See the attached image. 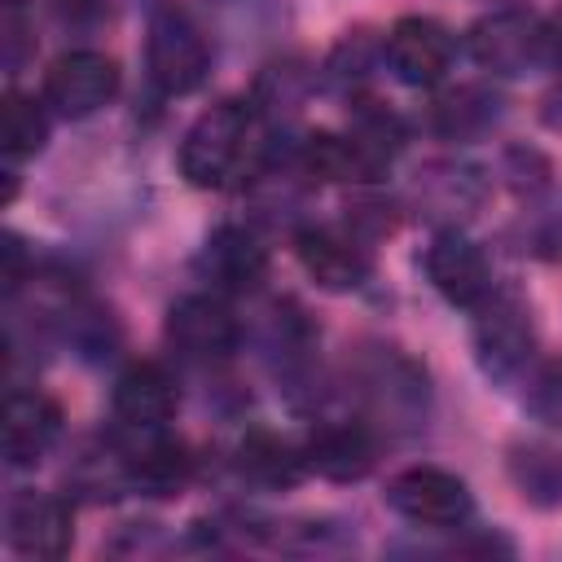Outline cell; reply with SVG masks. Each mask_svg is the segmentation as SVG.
<instances>
[{"instance_id":"1","label":"cell","mask_w":562,"mask_h":562,"mask_svg":"<svg viewBox=\"0 0 562 562\" xmlns=\"http://www.w3.org/2000/svg\"><path fill=\"white\" fill-rule=\"evenodd\" d=\"M259 162V110L246 101H220L193 119L180 140V171L193 189H228Z\"/></svg>"},{"instance_id":"2","label":"cell","mask_w":562,"mask_h":562,"mask_svg":"<svg viewBox=\"0 0 562 562\" xmlns=\"http://www.w3.org/2000/svg\"><path fill=\"white\" fill-rule=\"evenodd\" d=\"M351 391L373 430L413 435L426 426V413H430L426 369L400 347H382V342L364 347L351 364Z\"/></svg>"},{"instance_id":"3","label":"cell","mask_w":562,"mask_h":562,"mask_svg":"<svg viewBox=\"0 0 562 562\" xmlns=\"http://www.w3.org/2000/svg\"><path fill=\"white\" fill-rule=\"evenodd\" d=\"M465 48L483 70H492L501 79H518V75H531L544 61H553L549 22L522 4H501V9L483 13L465 31Z\"/></svg>"},{"instance_id":"4","label":"cell","mask_w":562,"mask_h":562,"mask_svg":"<svg viewBox=\"0 0 562 562\" xmlns=\"http://www.w3.org/2000/svg\"><path fill=\"white\" fill-rule=\"evenodd\" d=\"M474 360L492 382H514L536 356V325L518 294H487L474 307Z\"/></svg>"},{"instance_id":"5","label":"cell","mask_w":562,"mask_h":562,"mask_svg":"<svg viewBox=\"0 0 562 562\" xmlns=\"http://www.w3.org/2000/svg\"><path fill=\"white\" fill-rule=\"evenodd\" d=\"M145 66L167 97H189L211 70V44L180 9H154L145 35Z\"/></svg>"},{"instance_id":"6","label":"cell","mask_w":562,"mask_h":562,"mask_svg":"<svg viewBox=\"0 0 562 562\" xmlns=\"http://www.w3.org/2000/svg\"><path fill=\"white\" fill-rule=\"evenodd\" d=\"M386 505L404 522L430 527V531H457L474 514V496H470L465 479H457L452 470H439V465H408V470H400L386 483Z\"/></svg>"},{"instance_id":"7","label":"cell","mask_w":562,"mask_h":562,"mask_svg":"<svg viewBox=\"0 0 562 562\" xmlns=\"http://www.w3.org/2000/svg\"><path fill=\"white\" fill-rule=\"evenodd\" d=\"M119 79L123 75L114 57L97 48H70L44 75V105H53L61 119H88L119 97Z\"/></svg>"},{"instance_id":"8","label":"cell","mask_w":562,"mask_h":562,"mask_svg":"<svg viewBox=\"0 0 562 562\" xmlns=\"http://www.w3.org/2000/svg\"><path fill=\"white\" fill-rule=\"evenodd\" d=\"M167 338H171V347L184 360L220 364V360H228L237 351L241 325H237V316L228 312L224 299H215V294H184L167 312Z\"/></svg>"},{"instance_id":"9","label":"cell","mask_w":562,"mask_h":562,"mask_svg":"<svg viewBox=\"0 0 562 562\" xmlns=\"http://www.w3.org/2000/svg\"><path fill=\"white\" fill-rule=\"evenodd\" d=\"M294 250H299L303 272L321 290H334V294L364 285L369 268H373L369 246H364V237L356 228L347 233V228H334V224H307V228H299Z\"/></svg>"},{"instance_id":"10","label":"cell","mask_w":562,"mask_h":562,"mask_svg":"<svg viewBox=\"0 0 562 562\" xmlns=\"http://www.w3.org/2000/svg\"><path fill=\"white\" fill-rule=\"evenodd\" d=\"M426 277L452 307H479L492 294V263L461 228H439L426 246Z\"/></svg>"},{"instance_id":"11","label":"cell","mask_w":562,"mask_h":562,"mask_svg":"<svg viewBox=\"0 0 562 562\" xmlns=\"http://www.w3.org/2000/svg\"><path fill=\"white\" fill-rule=\"evenodd\" d=\"M382 57L391 66V75L408 88H435L448 66H452V35L448 26H439L435 18H400L386 40H382Z\"/></svg>"},{"instance_id":"12","label":"cell","mask_w":562,"mask_h":562,"mask_svg":"<svg viewBox=\"0 0 562 562\" xmlns=\"http://www.w3.org/2000/svg\"><path fill=\"white\" fill-rule=\"evenodd\" d=\"M75 540V518L61 496L48 492H18L9 505V549L18 558H40L53 562L70 549Z\"/></svg>"},{"instance_id":"13","label":"cell","mask_w":562,"mask_h":562,"mask_svg":"<svg viewBox=\"0 0 562 562\" xmlns=\"http://www.w3.org/2000/svg\"><path fill=\"white\" fill-rule=\"evenodd\" d=\"M198 268H202V277H206L220 294H250V290H259V281L268 277V250H263V241H259L250 228H241V224H220V228L206 237V246H202V255H198Z\"/></svg>"},{"instance_id":"14","label":"cell","mask_w":562,"mask_h":562,"mask_svg":"<svg viewBox=\"0 0 562 562\" xmlns=\"http://www.w3.org/2000/svg\"><path fill=\"white\" fill-rule=\"evenodd\" d=\"M176 404H180L176 382L154 360L127 364L119 373V382H114V395H110V408H114L123 430H162L171 422Z\"/></svg>"},{"instance_id":"15","label":"cell","mask_w":562,"mask_h":562,"mask_svg":"<svg viewBox=\"0 0 562 562\" xmlns=\"http://www.w3.org/2000/svg\"><path fill=\"white\" fill-rule=\"evenodd\" d=\"M303 457H307V470H316L334 483H356L378 461L373 426L369 422H325L312 430Z\"/></svg>"},{"instance_id":"16","label":"cell","mask_w":562,"mask_h":562,"mask_svg":"<svg viewBox=\"0 0 562 562\" xmlns=\"http://www.w3.org/2000/svg\"><path fill=\"white\" fill-rule=\"evenodd\" d=\"M61 430V413L40 391H13L4 400V461L13 470H31L44 461Z\"/></svg>"},{"instance_id":"17","label":"cell","mask_w":562,"mask_h":562,"mask_svg":"<svg viewBox=\"0 0 562 562\" xmlns=\"http://www.w3.org/2000/svg\"><path fill=\"white\" fill-rule=\"evenodd\" d=\"M127 435H132V448L123 457L127 483L149 492V496H176L193 474L184 443L167 439L162 430H127Z\"/></svg>"},{"instance_id":"18","label":"cell","mask_w":562,"mask_h":562,"mask_svg":"<svg viewBox=\"0 0 562 562\" xmlns=\"http://www.w3.org/2000/svg\"><path fill=\"white\" fill-rule=\"evenodd\" d=\"M237 465L259 487H294L307 470V457H303V448H294L290 439H281L272 430H250L237 448Z\"/></svg>"},{"instance_id":"19","label":"cell","mask_w":562,"mask_h":562,"mask_svg":"<svg viewBox=\"0 0 562 562\" xmlns=\"http://www.w3.org/2000/svg\"><path fill=\"white\" fill-rule=\"evenodd\" d=\"M496 114H501V97L465 83V88H452L435 101L430 123H435V132H443L452 140H465V136H479L483 127H492Z\"/></svg>"},{"instance_id":"20","label":"cell","mask_w":562,"mask_h":562,"mask_svg":"<svg viewBox=\"0 0 562 562\" xmlns=\"http://www.w3.org/2000/svg\"><path fill=\"white\" fill-rule=\"evenodd\" d=\"M48 140V114L35 97H22V92H9L4 97V110H0V145H4V158L9 162H22V158H35Z\"/></svg>"},{"instance_id":"21","label":"cell","mask_w":562,"mask_h":562,"mask_svg":"<svg viewBox=\"0 0 562 562\" xmlns=\"http://www.w3.org/2000/svg\"><path fill=\"white\" fill-rule=\"evenodd\" d=\"M307 92V70L299 61H281V66H268L255 83V110L259 114H294L299 101Z\"/></svg>"},{"instance_id":"22","label":"cell","mask_w":562,"mask_h":562,"mask_svg":"<svg viewBox=\"0 0 562 562\" xmlns=\"http://www.w3.org/2000/svg\"><path fill=\"white\" fill-rule=\"evenodd\" d=\"M211 9L220 13V26L237 40H263L281 22V0H211Z\"/></svg>"},{"instance_id":"23","label":"cell","mask_w":562,"mask_h":562,"mask_svg":"<svg viewBox=\"0 0 562 562\" xmlns=\"http://www.w3.org/2000/svg\"><path fill=\"white\" fill-rule=\"evenodd\" d=\"M522 404L536 422L562 430V360H544L527 373V391H522Z\"/></svg>"},{"instance_id":"24","label":"cell","mask_w":562,"mask_h":562,"mask_svg":"<svg viewBox=\"0 0 562 562\" xmlns=\"http://www.w3.org/2000/svg\"><path fill=\"white\" fill-rule=\"evenodd\" d=\"M35 53V26H31V13L22 0H4L0 4V57H4V70L18 75L22 61Z\"/></svg>"},{"instance_id":"25","label":"cell","mask_w":562,"mask_h":562,"mask_svg":"<svg viewBox=\"0 0 562 562\" xmlns=\"http://www.w3.org/2000/svg\"><path fill=\"white\" fill-rule=\"evenodd\" d=\"M53 9H57V18H61V22L88 26V22H97V18L110 9V0H53Z\"/></svg>"},{"instance_id":"26","label":"cell","mask_w":562,"mask_h":562,"mask_svg":"<svg viewBox=\"0 0 562 562\" xmlns=\"http://www.w3.org/2000/svg\"><path fill=\"white\" fill-rule=\"evenodd\" d=\"M0 250H4V290L18 294V285L26 281V277H22V241H18L13 233H4V246H0Z\"/></svg>"},{"instance_id":"27","label":"cell","mask_w":562,"mask_h":562,"mask_svg":"<svg viewBox=\"0 0 562 562\" xmlns=\"http://www.w3.org/2000/svg\"><path fill=\"white\" fill-rule=\"evenodd\" d=\"M549 40H553V61H562V18L549 22Z\"/></svg>"}]
</instances>
